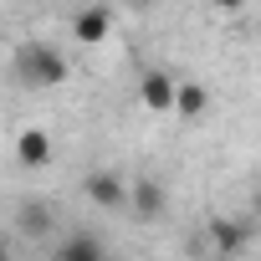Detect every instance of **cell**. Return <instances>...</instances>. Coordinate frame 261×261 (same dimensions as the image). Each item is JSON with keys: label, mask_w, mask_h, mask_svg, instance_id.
Wrapping results in <instances>:
<instances>
[{"label": "cell", "mask_w": 261, "mask_h": 261, "mask_svg": "<svg viewBox=\"0 0 261 261\" xmlns=\"http://www.w3.org/2000/svg\"><path fill=\"white\" fill-rule=\"evenodd\" d=\"M16 77L26 87H62L72 77V62H67V51H57L46 41H26V46H16Z\"/></svg>", "instance_id": "obj_1"}, {"label": "cell", "mask_w": 261, "mask_h": 261, "mask_svg": "<svg viewBox=\"0 0 261 261\" xmlns=\"http://www.w3.org/2000/svg\"><path fill=\"white\" fill-rule=\"evenodd\" d=\"M82 195H87L97 210H123V205H128V179L113 174V169H92V174L82 179Z\"/></svg>", "instance_id": "obj_2"}, {"label": "cell", "mask_w": 261, "mask_h": 261, "mask_svg": "<svg viewBox=\"0 0 261 261\" xmlns=\"http://www.w3.org/2000/svg\"><path fill=\"white\" fill-rule=\"evenodd\" d=\"M72 36H77L82 46H102V41L113 36V11H108V6H82V11L72 16Z\"/></svg>", "instance_id": "obj_3"}, {"label": "cell", "mask_w": 261, "mask_h": 261, "mask_svg": "<svg viewBox=\"0 0 261 261\" xmlns=\"http://www.w3.org/2000/svg\"><path fill=\"white\" fill-rule=\"evenodd\" d=\"M128 205H134L144 220H159V215H164V205H169V190H164V179H154V174L134 179V185H128Z\"/></svg>", "instance_id": "obj_4"}, {"label": "cell", "mask_w": 261, "mask_h": 261, "mask_svg": "<svg viewBox=\"0 0 261 261\" xmlns=\"http://www.w3.org/2000/svg\"><path fill=\"white\" fill-rule=\"evenodd\" d=\"M174 77L169 72H144V82H139V97H144V108L149 113H174Z\"/></svg>", "instance_id": "obj_5"}, {"label": "cell", "mask_w": 261, "mask_h": 261, "mask_svg": "<svg viewBox=\"0 0 261 261\" xmlns=\"http://www.w3.org/2000/svg\"><path fill=\"white\" fill-rule=\"evenodd\" d=\"M16 159H21L26 169L51 164V134H46V128H21V139H16Z\"/></svg>", "instance_id": "obj_6"}, {"label": "cell", "mask_w": 261, "mask_h": 261, "mask_svg": "<svg viewBox=\"0 0 261 261\" xmlns=\"http://www.w3.org/2000/svg\"><path fill=\"white\" fill-rule=\"evenodd\" d=\"M102 251H108V246H102L97 236H82V230H72V236L57 241V256H62V261H97Z\"/></svg>", "instance_id": "obj_7"}, {"label": "cell", "mask_w": 261, "mask_h": 261, "mask_svg": "<svg viewBox=\"0 0 261 261\" xmlns=\"http://www.w3.org/2000/svg\"><path fill=\"white\" fill-rule=\"evenodd\" d=\"M205 108H210V87L205 82H179L174 87V113L179 118H200Z\"/></svg>", "instance_id": "obj_8"}, {"label": "cell", "mask_w": 261, "mask_h": 261, "mask_svg": "<svg viewBox=\"0 0 261 261\" xmlns=\"http://www.w3.org/2000/svg\"><path fill=\"white\" fill-rule=\"evenodd\" d=\"M210 241H215L220 251H241V246L251 241V230H246L241 220H210Z\"/></svg>", "instance_id": "obj_9"}, {"label": "cell", "mask_w": 261, "mask_h": 261, "mask_svg": "<svg viewBox=\"0 0 261 261\" xmlns=\"http://www.w3.org/2000/svg\"><path fill=\"white\" fill-rule=\"evenodd\" d=\"M16 220H21V230H26V236H51V210H46V205H36V200H31V205H21V210H16Z\"/></svg>", "instance_id": "obj_10"}, {"label": "cell", "mask_w": 261, "mask_h": 261, "mask_svg": "<svg viewBox=\"0 0 261 261\" xmlns=\"http://www.w3.org/2000/svg\"><path fill=\"white\" fill-rule=\"evenodd\" d=\"M210 6H215V11H241L246 0H210Z\"/></svg>", "instance_id": "obj_11"}, {"label": "cell", "mask_w": 261, "mask_h": 261, "mask_svg": "<svg viewBox=\"0 0 261 261\" xmlns=\"http://www.w3.org/2000/svg\"><path fill=\"white\" fill-rule=\"evenodd\" d=\"M6 251H11V246H6V236H0V256H6Z\"/></svg>", "instance_id": "obj_12"}, {"label": "cell", "mask_w": 261, "mask_h": 261, "mask_svg": "<svg viewBox=\"0 0 261 261\" xmlns=\"http://www.w3.org/2000/svg\"><path fill=\"white\" fill-rule=\"evenodd\" d=\"M128 6H149V0H128Z\"/></svg>", "instance_id": "obj_13"}]
</instances>
